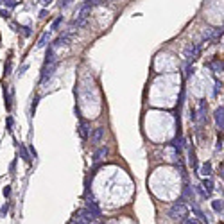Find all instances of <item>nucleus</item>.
I'll return each mask as SVG.
<instances>
[{"label":"nucleus","instance_id":"ddd939ff","mask_svg":"<svg viewBox=\"0 0 224 224\" xmlns=\"http://www.w3.org/2000/svg\"><path fill=\"white\" fill-rule=\"evenodd\" d=\"M18 31H20L24 36H31V32H32L31 27H27V25H18Z\"/></svg>","mask_w":224,"mask_h":224},{"label":"nucleus","instance_id":"20e7f679","mask_svg":"<svg viewBox=\"0 0 224 224\" xmlns=\"http://www.w3.org/2000/svg\"><path fill=\"white\" fill-rule=\"evenodd\" d=\"M102 138H104V127H97V129H93V133H92V144H99Z\"/></svg>","mask_w":224,"mask_h":224},{"label":"nucleus","instance_id":"423d86ee","mask_svg":"<svg viewBox=\"0 0 224 224\" xmlns=\"http://www.w3.org/2000/svg\"><path fill=\"white\" fill-rule=\"evenodd\" d=\"M88 129H90V127H88V124H86L84 120L81 119V124H79V136L83 138V140H86V138H88Z\"/></svg>","mask_w":224,"mask_h":224},{"label":"nucleus","instance_id":"a878e982","mask_svg":"<svg viewBox=\"0 0 224 224\" xmlns=\"http://www.w3.org/2000/svg\"><path fill=\"white\" fill-rule=\"evenodd\" d=\"M41 2H43V4H50L52 0H41Z\"/></svg>","mask_w":224,"mask_h":224},{"label":"nucleus","instance_id":"4be33fe9","mask_svg":"<svg viewBox=\"0 0 224 224\" xmlns=\"http://www.w3.org/2000/svg\"><path fill=\"white\" fill-rule=\"evenodd\" d=\"M9 194H11V186H6V188H4V196L9 197Z\"/></svg>","mask_w":224,"mask_h":224},{"label":"nucleus","instance_id":"f03ea898","mask_svg":"<svg viewBox=\"0 0 224 224\" xmlns=\"http://www.w3.org/2000/svg\"><path fill=\"white\" fill-rule=\"evenodd\" d=\"M197 56H199V45L192 43V45H188V47L185 49V57H186L188 61H194Z\"/></svg>","mask_w":224,"mask_h":224},{"label":"nucleus","instance_id":"0eeeda50","mask_svg":"<svg viewBox=\"0 0 224 224\" xmlns=\"http://www.w3.org/2000/svg\"><path fill=\"white\" fill-rule=\"evenodd\" d=\"M222 113H224V109H222V106L215 111V122H217V126H219V129L222 131V127H224V122H222Z\"/></svg>","mask_w":224,"mask_h":224},{"label":"nucleus","instance_id":"b1692460","mask_svg":"<svg viewBox=\"0 0 224 224\" xmlns=\"http://www.w3.org/2000/svg\"><path fill=\"white\" fill-rule=\"evenodd\" d=\"M45 16H47V11L43 9V11H41V13H40V18H45Z\"/></svg>","mask_w":224,"mask_h":224},{"label":"nucleus","instance_id":"2eb2a0df","mask_svg":"<svg viewBox=\"0 0 224 224\" xmlns=\"http://www.w3.org/2000/svg\"><path fill=\"white\" fill-rule=\"evenodd\" d=\"M61 22H63V16H57V18L52 22V27H50V29H52V31H57V27L61 25Z\"/></svg>","mask_w":224,"mask_h":224},{"label":"nucleus","instance_id":"6ab92c4d","mask_svg":"<svg viewBox=\"0 0 224 224\" xmlns=\"http://www.w3.org/2000/svg\"><path fill=\"white\" fill-rule=\"evenodd\" d=\"M11 74V59H7V65H6V75Z\"/></svg>","mask_w":224,"mask_h":224},{"label":"nucleus","instance_id":"5701e85b","mask_svg":"<svg viewBox=\"0 0 224 224\" xmlns=\"http://www.w3.org/2000/svg\"><path fill=\"white\" fill-rule=\"evenodd\" d=\"M7 208H9V204H4V206H2V210H0V215H4V213L7 211Z\"/></svg>","mask_w":224,"mask_h":224},{"label":"nucleus","instance_id":"39448f33","mask_svg":"<svg viewBox=\"0 0 224 224\" xmlns=\"http://www.w3.org/2000/svg\"><path fill=\"white\" fill-rule=\"evenodd\" d=\"M201 186L204 188V196H211V192H213V183H211L210 178H208V179H203Z\"/></svg>","mask_w":224,"mask_h":224},{"label":"nucleus","instance_id":"a211bd4d","mask_svg":"<svg viewBox=\"0 0 224 224\" xmlns=\"http://www.w3.org/2000/svg\"><path fill=\"white\" fill-rule=\"evenodd\" d=\"M99 2H101V0H86V4H84V6H90V7H93V6H97Z\"/></svg>","mask_w":224,"mask_h":224},{"label":"nucleus","instance_id":"6e6552de","mask_svg":"<svg viewBox=\"0 0 224 224\" xmlns=\"http://www.w3.org/2000/svg\"><path fill=\"white\" fill-rule=\"evenodd\" d=\"M20 152H22V158H24V161H27V163H31V156H29V152H27L25 145L20 144Z\"/></svg>","mask_w":224,"mask_h":224},{"label":"nucleus","instance_id":"412c9836","mask_svg":"<svg viewBox=\"0 0 224 224\" xmlns=\"http://www.w3.org/2000/svg\"><path fill=\"white\" fill-rule=\"evenodd\" d=\"M0 16H2V18H9V11H4V9H0Z\"/></svg>","mask_w":224,"mask_h":224},{"label":"nucleus","instance_id":"4468645a","mask_svg":"<svg viewBox=\"0 0 224 224\" xmlns=\"http://www.w3.org/2000/svg\"><path fill=\"white\" fill-rule=\"evenodd\" d=\"M47 40H49V32H45V34L40 38V41H38V49L45 47V45H47Z\"/></svg>","mask_w":224,"mask_h":224},{"label":"nucleus","instance_id":"393cba45","mask_svg":"<svg viewBox=\"0 0 224 224\" xmlns=\"http://www.w3.org/2000/svg\"><path fill=\"white\" fill-rule=\"evenodd\" d=\"M59 6H61V7H65V6H68V0H63V2L59 4Z\"/></svg>","mask_w":224,"mask_h":224},{"label":"nucleus","instance_id":"9b49d317","mask_svg":"<svg viewBox=\"0 0 224 224\" xmlns=\"http://www.w3.org/2000/svg\"><path fill=\"white\" fill-rule=\"evenodd\" d=\"M70 40V34H65V36H59L57 40H56V45H66Z\"/></svg>","mask_w":224,"mask_h":224},{"label":"nucleus","instance_id":"dca6fc26","mask_svg":"<svg viewBox=\"0 0 224 224\" xmlns=\"http://www.w3.org/2000/svg\"><path fill=\"white\" fill-rule=\"evenodd\" d=\"M38 102H40V99L36 97V99L32 101V104H31V113H32V115H34V111H36V108H38Z\"/></svg>","mask_w":224,"mask_h":224},{"label":"nucleus","instance_id":"1a4fd4ad","mask_svg":"<svg viewBox=\"0 0 224 224\" xmlns=\"http://www.w3.org/2000/svg\"><path fill=\"white\" fill-rule=\"evenodd\" d=\"M201 174L203 176H210L211 174V165L206 161V163H203V167H201Z\"/></svg>","mask_w":224,"mask_h":224},{"label":"nucleus","instance_id":"9d476101","mask_svg":"<svg viewBox=\"0 0 224 224\" xmlns=\"http://www.w3.org/2000/svg\"><path fill=\"white\" fill-rule=\"evenodd\" d=\"M4 97H6V109L9 111L11 109V93L7 92V90H4Z\"/></svg>","mask_w":224,"mask_h":224},{"label":"nucleus","instance_id":"f257e3e1","mask_svg":"<svg viewBox=\"0 0 224 224\" xmlns=\"http://www.w3.org/2000/svg\"><path fill=\"white\" fill-rule=\"evenodd\" d=\"M169 215H171L172 219H185L186 215H188V206L185 204V199L179 197L174 204L171 206V211H169Z\"/></svg>","mask_w":224,"mask_h":224},{"label":"nucleus","instance_id":"f3484780","mask_svg":"<svg viewBox=\"0 0 224 224\" xmlns=\"http://www.w3.org/2000/svg\"><path fill=\"white\" fill-rule=\"evenodd\" d=\"M2 2H4L7 7H16V6H18V2H16V0H2Z\"/></svg>","mask_w":224,"mask_h":224},{"label":"nucleus","instance_id":"7ed1b4c3","mask_svg":"<svg viewBox=\"0 0 224 224\" xmlns=\"http://www.w3.org/2000/svg\"><path fill=\"white\" fill-rule=\"evenodd\" d=\"M108 152H109V149H108L106 145H104V147H99V149H97V151L93 152L92 160L95 161V163H101V160L106 158V156H108Z\"/></svg>","mask_w":224,"mask_h":224},{"label":"nucleus","instance_id":"f8f14e48","mask_svg":"<svg viewBox=\"0 0 224 224\" xmlns=\"http://www.w3.org/2000/svg\"><path fill=\"white\" fill-rule=\"evenodd\" d=\"M211 208L221 213V211H222V201H211Z\"/></svg>","mask_w":224,"mask_h":224},{"label":"nucleus","instance_id":"aec40b11","mask_svg":"<svg viewBox=\"0 0 224 224\" xmlns=\"http://www.w3.org/2000/svg\"><path fill=\"white\" fill-rule=\"evenodd\" d=\"M11 127H13V119L9 117V119H7V131H13Z\"/></svg>","mask_w":224,"mask_h":224}]
</instances>
